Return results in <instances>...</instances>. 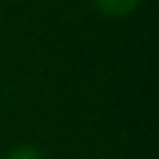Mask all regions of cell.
<instances>
[{
    "instance_id": "7a4b0ae2",
    "label": "cell",
    "mask_w": 159,
    "mask_h": 159,
    "mask_svg": "<svg viewBox=\"0 0 159 159\" xmlns=\"http://www.w3.org/2000/svg\"><path fill=\"white\" fill-rule=\"evenodd\" d=\"M5 159H44V152L33 144H18L7 152Z\"/></svg>"
},
{
    "instance_id": "6da1fadb",
    "label": "cell",
    "mask_w": 159,
    "mask_h": 159,
    "mask_svg": "<svg viewBox=\"0 0 159 159\" xmlns=\"http://www.w3.org/2000/svg\"><path fill=\"white\" fill-rule=\"evenodd\" d=\"M142 0H94L98 11L107 18H126L131 16Z\"/></svg>"
}]
</instances>
